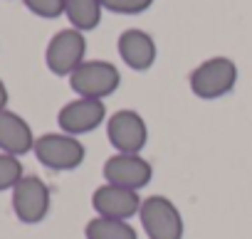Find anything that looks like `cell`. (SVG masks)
Wrapping results in <instances>:
<instances>
[{
    "mask_svg": "<svg viewBox=\"0 0 252 239\" xmlns=\"http://www.w3.org/2000/svg\"><path fill=\"white\" fill-rule=\"evenodd\" d=\"M13 212L25 224H37L50 214L52 192L47 183L37 175H25L13 190Z\"/></svg>",
    "mask_w": 252,
    "mask_h": 239,
    "instance_id": "52a82bcc",
    "label": "cell"
},
{
    "mask_svg": "<svg viewBox=\"0 0 252 239\" xmlns=\"http://www.w3.org/2000/svg\"><path fill=\"white\" fill-rule=\"evenodd\" d=\"M104 121H106V106L99 99L77 96V99L67 101L57 113L60 131L69 133V136H77V138L84 136V133L96 131Z\"/></svg>",
    "mask_w": 252,
    "mask_h": 239,
    "instance_id": "9c48e42d",
    "label": "cell"
},
{
    "mask_svg": "<svg viewBox=\"0 0 252 239\" xmlns=\"http://www.w3.org/2000/svg\"><path fill=\"white\" fill-rule=\"evenodd\" d=\"M32 153L50 170H74L87 158L84 143L77 136H69V133H62V131L37 136Z\"/></svg>",
    "mask_w": 252,
    "mask_h": 239,
    "instance_id": "277c9868",
    "label": "cell"
},
{
    "mask_svg": "<svg viewBox=\"0 0 252 239\" xmlns=\"http://www.w3.org/2000/svg\"><path fill=\"white\" fill-rule=\"evenodd\" d=\"M188 84L190 91L203 101L222 99L237 84V64L230 57H208L190 72Z\"/></svg>",
    "mask_w": 252,
    "mask_h": 239,
    "instance_id": "6da1fadb",
    "label": "cell"
},
{
    "mask_svg": "<svg viewBox=\"0 0 252 239\" xmlns=\"http://www.w3.org/2000/svg\"><path fill=\"white\" fill-rule=\"evenodd\" d=\"M23 178H25L23 160L18 156H10V153H0V192L13 190Z\"/></svg>",
    "mask_w": 252,
    "mask_h": 239,
    "instance_id": "9a60e30c",
    "label": "cell"
},
{
    "mask_svg": "<svg viewBox=\"0 0 252 239\" xmlns=\"http://www.w3.org/2000/svg\"><path fill=\"white\" fill-rule=\"evenodd\" d=\"M87 239H139L136 229L129 219H114V217H94L84 227Z\"/></svg>",
    "mask_w": 252,
    "mask_h": 239,
    "instance_id": "5bb4252c",
    "label": "cell"
},
{
    "mask_svg": "<svg viewBox=\"0 0 252 239\" xmlns=\"http://www.w3.org/2000/svg\"><path fill=\"white\" fill-rule=\"evenodd\" d=\"M101 173L106 183L139 192L151 183L154 165L141 153H114L111 158H106Z\"/></svg>",
    "mask_w": 252,
    "mask_h": 239,
    "instance_id": "ba28073f",
    "label": "cell"
},
{
    "mask_svg": "<svg viewBox=\"0 0 252 239\" xmlns=\"http://www.w3.org/2000/svg\"><path fill=\"white\" fill-rule=\"evenodd\" d=\"M87 57V40L84 32L67 27L52 35L47 50H45V64L57 77H69Z\"/></svg>",
    "mask_w": 252,
    "mask_h": 239,
    "instance_id": "8992f818",
    "label": "cell"
},
{
    "mask_svg": "<svg viewBox=\"0 0 252 239\" xmlns=\"http://www.w3.org/2000/svg\"><path fill=\"white\" fill-rule=\"evenodd\" d=\"M3 108H8V86H5L3 79H0V111Z\"/></svg>",
    "mask_w": 252,
    "mask_h": 239,
    "instance_id": "ac0fdd59",
    "label": "cell"
},
{
    "mask_svg": "<svg viewBox=\"0 0 252 239\" xmlns=\"http://www.w3.org/2000/svg\"><path fill=\"white\" fill-rule=\"evenodd\" d=\"M101 5L116 15H141L154 5V0H101Z\"/></svg>",
    "mask_w": 252,
    "mask_h": 239,
    "instance_id": "2e32d148",
    "label": "cell"
},
{
    "mask_svg": "<svg viewBox=\"0 0 252 239\" xmlns=\"http://www.w3.org/2000/svg\"><path fill=\"white\" fill-rule=\"evenodd\" d=\"M106 136L116 153H141L149 143V126L134 108H121L106 118Z\"/></svg>",
    "mask_w": 252,
    "mask_h": 239,
    "instance_id": "5b68a950",
    "label": "cell"
},
{
    "mask_svg": "<svg viewBox=\"0 0 252 239\" xmlns=\"http://www.w3.org/2000/svg\"><path fill=\"white\" fill-rule=\"evenodd\" d=\"M69 86L77 96L104 101L121 86V74L106 59H87L69 74Z\"/></svg>",
    "mask_w": 252,
    "mask_h": 239,
    "instance_id": "7a4b0ae2",
    "label": "cell"
},
{
    "mask_svg": "<svg viewBox=\"0 0 252 239\" xmlns=\"http://www.w3.org/2000/svg\"><path fill=\"white\" fill-rule=\"evenodd\" d=\"M139 219L149 239H183V232H186L183 214L176 207V202L168 200L166 195L146 197L141 202Z\"/></svg>",
    "mask_w": 252,
    "mask_h": 239,
    "instance_id": "3957f363",
    "label": "cell"
},
{
    "mask_svg": "<svg viewBox=\"0 0 252 239\" xmlns=\"http://www.w3.org/2000/svg\"><path fill=\"white\" fill-rule=\"evenodd\" d=\"M25 8L45 20H55L60 15H64V0H23Z\"/></svg>",
    "mask_w": 252,
    "mask_h": 239,
    "instance_id": "e0dca14e",
    "label": "cell"
},
{
    "mask_svg": "<svg viewBox=\"0 0 252 239\" xmlns=\"http://www.w3.org/2000/svg\"><path fill=\"white\" fill-rule=\"evenodd\" d=\"M37 136L32 133L30 124L10 108L0 111V153L10 156H28L35 148Z\"/></svg>",
    "mask_w": 252,
    "mask_h": 239,
    "instance_id": "7c38bea8",
    "label": "cell"
},
{
    "mask_svg": "<svg viewBox=\"0 0 252 239\" xmlns=\"http://www.w3.org/2000/svg\"><path fill=\"white\" fill-rule=\"evenodd\" d=\"M104 5L101 0H64V15L69 25L79 32H89L99 27Z\"/></svg>",
    "mask_w": 252,
    "mask_h": 239,
    "instance_id": "4fadbf2b",
    "label": "cell"
},
{
    "mask_svg": "<svg viewBox=\"0 0 252 239\" xmlns=\"http://www.w3.org/2000/svg\"><path fill=\"white\" fill-rule=\"evenodd\" d=\"M116 50H119V57L121 62L134 69V72H146L154 67L156 57H158V50H156V40L146 32V30H139V27H129L119 35V42H116Z\"/></svg>",
    "mask_w": 252,
    "mask_h": 239,
    "instance_id": "8fae6325",
    "label": "cell"
},
{
    "mask_svg": "<svg viewBox=\"0 0 252 239\" xmlns=\"http://www.w3.org/2000/svg\"><path fill=\"white\" fill-rule=\"evenodd\" d=\"M141 195L136 190H126L111 183L99 185L92 192V207L99 217H114V219H131L141 210Z\"/></svg>",
    "mask_w": 252,
    "mask_h": 239,
    "instance_id": "30bf717a",
    "label": "cell"
}]
</instances>
